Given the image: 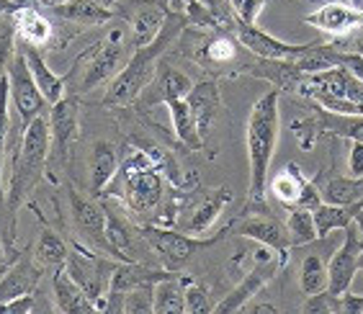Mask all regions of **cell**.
<instances>
[{
    "mask_svg": "<svg viewBox=\"0 0 363 314\" xmlns=\"http://www.w3.org/2000/svg\"><path fill=\"white\" fill-rule=\"evenodd\" d=\"M52 155V132H49V119L36 116L26 126L21 137L18 152L13 155V170H11V181L6 191V227H8V247L16 258L21 252L16 250V222H18V211L21 206L31 203V194L42 183L47 173V162Z\"/></svg>",
    "mask_w": 363,
    "mask_h": 314,
    "instance_id": "cell-1",
    "label": "cell"
},
{
    "mask_svg": "<svg viewBox=\"0 0 363 314\" xmlns=\"http://www.w3.org/2000/svg\"><path fill=\"white\" fill-rule=\"evenodd\" d=\"M281 91L273 88L266 96H260L250 108L245 142H247V162H250V183H247V209L271 214L266 203L268 194V170H271L276 145H279L281 129Z\"/></svg>",
    "mask_w": 363,
    "mask_h": 314,
    "instance_id": "cell-2",
    "label": "cell"
},
{
    "mask_svg": "<svg viewBox=\"0 0 363 314\" xmlns=\"http://www.w3.org/2000/svg\"><path fill=\"white\" fill-rule=\"evenodd\" d=\"M186 26H191L183 8L173 6L168 0V18H165V26L157 34V39L145 47H140L134 52L126 65L119 70V75L113 77L108 91L104 96L106 106H126L134 103L137 98L142 96L147 85L152 83V77L157 75V67H160V57L165 55V49L178 39V36L186 31Z\"/></svg>",
    "mask_w": 363,
    "mask_h": 314,
    "instance_id": "cell-3",
    "label": "cell"
},
{
    "mask_svg": "<svg viewBox=\"0 0 363 314\" xmlns=\"http://www.w3.org/2000/svg\"><path fill=\"white\" fill-rule=\"evenodd\" d=\"M296 91L312 98L325 111L363 116V77L348 67H330L301 75Z\"/></svg>",
    "mask_w": 363,
    "mask_h": 314,
    "instance_id": "cell-4",
    "label": "cell"
},
{
    "mask_svg": "<svg viewBox=\"0 0 363 314\" xmlns=\"http://www.w3.org/2000/svg\"><path fill=\"white\" fill-rule=\"evenodd\" d=\"M126 60V39L124 28H113L111 34L104 36L98 44L88 47L83 55L77 57L70 72H77L75 91L85 93L96 88V85L111 80L119 75V70L124 67Z\"/></svg>",
    "mask_w": 363,
    "mask_h": 314,
    "instance_id": "cell-5",
    "label": "cell"
},
{
    "mask_svg": "<svg viewBox=\"0 0 363 314\" xmlns=\"http://www.w3.org/2000/svg\"><path fill=\"white\" fill-rule=\"evenodd\" d=\"M142 237L145 242L152 247L155 252H160L162 263L170 268V271H178L183 268L186 263L199 255L201 250L211 247V245H217L219 240L227 235V230L214 235V237H203V235H196L191 237L189 232L183 230H168V227H157V224H147V227H140Z\"/></svg>",
    "mask_w": 363,
    "mask_h": 314,
    "instance_id": "cell-6",
    "label": "cell"
},
{
    "mask_svg": "<svg viewBox=\"0 0 363 314\" xmlns=\"http://www.w3.org/2000/svg\"><path fill=\"white\" fill-rule=\"evenodd\" d=\"M284 266H286V260L281 258L279 252L271 250V247H266V245H260L258 250L252 252V268L245 273V279L240 281L238 286L214 304V312L217 314L240 312L247 301L255 299V296H258V293L263 291V288H266L276 276H279Z\"/></svg>",
    "mask_w": 363,
    "mask_h": 314,
    "instance_id": "cell-7",
    "label": "cell"
},
{
    "mask_svg": "<svg viewBox=\"0 0 363 314\" xmlns=\"http://www.w3.org/2000/svg\"><path fill=\"white\" fill-rule=\"evenodd\" d=\"M116 263L119 260L111 255H104V252H96L85 245L75 242L70 247L67 260H65V271L70 273V279L98 304L108 293Z\"/></svg>",
    "mask_w": 363,
    "mask_h": 314,
    "instance_id": "cell-8",
    "label": "cell"
},
{
    "mask_svg": "<svg viewBox=\"0 0 363 314\" xmlns=\"http://www.w3.org/2000/svg\"><path fill=\"white\" fill-rule=\"evenodd\" d=\"M6 75H8V83H11V98H13V106L16 111H18V121H21V132H26V126L36 116H42L49 103L47 98L42 96V91H39L31 70H28L26 57H23L18 44H16V52L6 67Z\"/></svg>",
    "mask_w": 363,
    "mask_h": 314,
    "instance_id": "cell-9",
    "label": "cell"
},
{
    "mask_svg": "<svg viewBox=\"0 0 363 314\" xmlns=\"http://www.w3.org/2000/svg\"><path fill=\"white\" fill-rule=\"evenodd\" d=\"M67 201H70V222L77 235V242L91 247L96 252L111 255V245L106 237V206L93 201L88 196L77 194L75 189H67Z\"/></svg>",
    "mask_w": 363,
    "mask_h": 314,
    "instance_id": "cell-10",
    "label": "cell"
},
{
    "mask_svg": "<svg viewBox=\"0 0 363 314\" xmlns=\"http://www.w3.org/2000/svg\"><path fill=\"white\" fill-rule=\"evenodd\" d=\"M268 194L286 209H312L322 203V191L315 183L309 181L307 175L301 173L296 162H289L281 173L273 175V181L268 183Z\"/></svg>",
    "mask_w": 363,
    "mask_h": 314,
    "instance_id": "cell-11",
    "label": "cell"
},
{
    "mask_svg": "<svg viewBox=\"0 0 363 314\" xmlns=\"http://www.w3.org/2000/svg\"><path fill=\"white\" fill-rule=\"evenodd\" d=\"M345 237L328 260V291L342 293L348 291L356 273L363 271V235L358 232L356 222L345 227Z\"/></svg>",
    "mask_w": 363,
    "mask_h": 314,
    "instance_id": "cell-12",
    "label": "cell"
},
{
    "mask_svg": "<svg viewBox=\"0 0 363 314\" xmlns=\"http://www.w3.org/2000/svg\"><path fill=\"white\" fill-rule=\"evenodd\" d=\"M232 31H235V36L240 39V44H242L250 55L260 57V60H296V57H301L304 52H309V49L317 44V42H307V44L281 42V39H276L273 34L263 31L258 23H255V26H245V23L235 21Z\"/></svg>",
    "mask_w": 363,
    "mask_h": 314,
    "instance_id": "cell-13",
    "label": "cell"
},
{
    "mask_svg": "<svg viewBox=\"0 0 363 314\" xmlns=\"http://www.w3.org/2000/svg\"><path fill=\"white\" fill-rule=\"evenodd\" d=\"M304 23L320 28L328 36H348L363 28V8L345 3V0H333V3H322L317 11L304 16Z\"/></svg>",
    "mask_w": 363,
    "mask_h": 314,
    "instance_id": "cell-14",
    "label": "cell"
},
{
    "mask_svg": "<svg viewBox=\"0 0 363 314\" xmlns=\"http://www.w3.org/2000/svg\"><path fill=\"white\" fill-rule=\"evenodd\" d=\"M227 232H235L240 237H247L252 242H260L276 250L281 258L289 263V250H291V240H289L286 224L276 222L271 214H260V217H250L245 214L240 222H235L232 227H227Z\"/></svg>",
    "mask_w": 363,
    "mask_h": 314,
    "instance_id": "cell-15",
    "label": "cell"
},
{
    "mask_svg": "<svg viewBox=\"0 0 363 314\" xmlns=\"http://www.w3.org/2000/svg\"><path fill=\"white\" fill-rule=\"evenodd\" d=\"M77 124H80V103L77 98H67L57 101L49 113V132H52V155H57V160L62 162L70 152V145L77 137Z\"/></svg>",
    "mask_w": 363,
    "mask_h": 314,
    "instance_id": "cell-16",
    "label": "cell"
},
{
    "mask_svg": "<svg viewBox=\"0 0 363 314\" xmlns=\"http://www.w3.org/2000/svg\"><path fill=\"white\" fill-rule=\"evenodd\" d=\"M201 44L196 49L194 60L201 62L203 67L211 70H230L240 65V39L227 34V31H217V34H199Z\"/></svg>",
    "mask_w": 363,
    "mask_h": 314,
    "instance_id": "cell-17",
    "label": "cell"
},
{
    "mask_svg": "<svg viewBox=\"0 0 363 314\" xmlns=\"http://www.w3.org/2000/svg\"><path fill=\"white\" fill-rule=\"evenodd\" d=\"M194 80L183 70H175L173 65L162 62L157 67V75L152 77V83L142 91V103L155 106V103H170L175 98H189V93L194 91Z\"/></svg>",
    "mask_w": 363,
    "mask_h": 314,
    "instance_id": "cell-18",
    "label": "cell"
},
{
    "mask_svg": "<svg viewBox=\"0 0 363 314\" xmlns=\"http://www.w3.org/2000/svg\"><path fill=\"white\" fill-rule=\"evenodd\" d=\"M39 281H42V266L39 263L34 266V258L28 252H21L18 260H13L0 276V304L8 299H16V296H23V293L36 291Z\"/></svg>",
    "mask_w": 363,
    "mask_h": 314,
    "instance_id": "cell-19",
    "label": "cell"
},
{
    "mask_svg": "<svg viewBox=\"0 0 363 314\" xmlns=\"http://www.w3.org/2000/svg\"><path fill=\"white\" fill-rule=\"evenodd\" d=\"M232 201V189L230 186H222V189H211L199 198L194 209L189 214V222L183 224L181 230L189 232V235H203V232L211 230V224L222 217L224 206Z\"/></svg>",
    "mask_w": 363,
    "mask_h": 314,
    "instance_id": "cell-20",
    "label": "cell"
},
{
    "mask_svg": "<svg viewBox=\"0 0 363 314\" xmlns=\"http://www.w3.org/2000/svg\"><path fill=\"white\" fill-rule=\"evenodd\" d=\"M52 296H55V309L62 314H93L98 312V304L77 286L65 268H57L52 279Z\"/></svg>",
    "mask_w": 363,
    "mask_h": 314,
    "instance_id": "cell-21",
    "label": "cell"
},
{
    "mask_svg": "<svg viewBox=\"0 0 363 314\" xmlns=\"http://www.w3.org/2000/svg\"><path fill=\"white\" fill-rule=\"evenodd\" d=\"M18 47H21L23 57H26L28 70H31V75H34L39 91H42V96L47 98V103L55 106L57 101H62L65 93H67L65 91V80H67V75H57V72L47 65V60L42 57L39 47L26 44V42H18Z\"/></svg>",
    "mask_w": 363,
    "mask_h": 314,
    "instance_id": "cell-22",
    "label": "cell"
},
{
    "mask_svg": "<svg viewBox=\"0 0 363 314\" xmlns=\"http://www.w3.org/2000/svg\"><path fill=\"white\" fill-rule=\"evenodd\" d=\"M189 106L196 116V124H199V134L201 140H206V134L211 132L214 121L219 119V111H222V98H219V88L214 83H196L194 91L189 93Z\"/></svg>",
    "mask_w": 363,
    "mask_h": 314,
    "instance_id": "cell-23",
    "label": "cell"
},
{
    "mask_svg": "<svg viewBox=\"0 0 363 314\" xmlns=\"http://www.w3.org/2000/svg\"><path fill=\"white\" fill-rule=\"evenodd\" d=\"M119 170V155L116 147L111 142H96L91 150V160H88V173H91V194L101 196L106 194V189L111 186V181L116 178Z\"/></svg>",
    "mask_w": 363,
    "mask_h": 314,
    "instance_id": "cell-24",
    "label": "cell"
},
{
    "mask_svg": "<svg viewBox=\"0 0 363 314\" xmlns=\"http://www.w3.org/2000/svg\"><path fill=\"white\" fill-rule=\"evenodd\" d=\"M168 18V3H142L132 16V44L134 49L155 42Z\"/></svg>",
    "mask_w": 363,
    "mask_h": 314,
    "instance_id": "cell-25",
    "label": "cell"
},
{
    "mask_svg": "<svg viewBox=\"0 0 363 314\" xmlns=\"http://www.w3.org/2000/svg\"><path fill=\"white\" fill-rule=\"evenodd\" d=\"M11 21H13V26H16V36L26 44H34V47H47V44L52 42V36H55L52 23L31 6L18 8V11L11 16Z\"/></svg>",
    "mask_w": 363,
    "mask_h": 314,
    "instance_id": "cell-26",
    "label": "cell"
},
{
    "mask_svg": "<svg viewBox=\"0 0 363 314\" xmlns=\"http://www.w3.org/2000/svg\"><path fill=\"white\" fill-rule=\"evenodd\" d=\"M52 13L65 18V21L80 23V26H104L106 21L113 18L111 8H106L104 3H98V0H70V3L55 6Z\"/></svg>",
    "mask_w": 363,
    "mask_h": 314,
    "instance_id": "cell-27",
    "label": "cell"
},
{
    "mask_svg": "<svg viewBox=\"0 0 363 314\" xmlns=\"http://www.w3.org/2000/svg\"><path fill=\"white\" fill-rule=\"evenodd\" d=\"M363 211V201L358 203H328L322 201L315 209V222L320 237H330L335 230H345L348 224L356 222V217Z\"/></svg>",
    "mask_w": 363,
    "mask_h": 314,
    "instance_id": "cell-28",
    "label": "cell"
},
{
    "mask_svg": "<svg viewBox=\"0 0 363 314\" xmlns=\"http://www.w3.org/2000/svg\"><path fill=\"white\" fill-rule=\"evenodd\" d=\"M165 106H168V111H170L175 137L189 147V150H201L203 140H201V134H199V124H196V116H194V111H191L189 101H186V98H175V101H170V103H165Z\"/></svg>",
    "mask_w": 363,
    "mask_h": 314,
    "instance_id": "cell-29",
    "label": "cell"
},
{
    "mask_svg": "<svg viewBox=\"0 0 363 314\" xmlns=\"http://www.w3.org/2000/svg\"><path fill=\"white\" fill-rule=\"evenodd\" d=\"M186 281L178 273L155 284V314H183L186 312Z\"/></svg>",
    "mask_w": 363,
    "mask_h": 314,
    "instance_id": "cell-30",
    "label": "cell"
},
{
    "mask_svg": "<svg viewBox=\"0 0 363 314\" xmlns=\"http://www.w3.org/2000/svg\"><path fill=\"white\" fill-rule=\"evenodd\" d=\"M70 255V245L65 242L60 235H57L52 227L44 224L42 235H39V242L34 247V260L42 268H65V260Z\"/></svg>",
    "mask_w": 363,
    "mask_h": 314,
    "instance_id": "cell-31",
    "label": "cell"
},
{
    "mask_svg": "<svg viewBox=\"0 0 363 314\" xmlns=\"http://www.w3.org/2000/svg\"><path fill=\"white\" fill-rule=\"evenodd\" d=\"M299 288L307 296L328 288V260L322 252H309L301 258L299 266Z\"/></svg>",
    "mask_w": 363,
    "mask_h": 314,
    "instance_id": "cell-32",
    "label": "cell"
},
{
    "mask_svg": "<svg viewBox=\"0 0 363 314\" xmlns=\"http://www.w3.org/2000/svg\"><path fill=\"white\" fill-rule=\"evenodd\" d=\"M284 224H286L291 247H304V245H312L320 240L315 211L312 209H289V217Z\"/></svg>",
    "mask_w": 363,
    "mask_h": 314,
    "instance_id": "cell-33",
    "label": "cell"
},
{
    "mask_svg": "<svg viewBox=\"0 0 363 314\" xmlns=\"http://www.w3.org/2000/svg\"><path fill=\"white\" fill-rule=\"evenodd\" d=\"M322 116H317L320 132H333L337 137H348V140L363 142V116H348V113H333L320 108Z\"/></svg>",
    "mask_w": 363,
    "mask_h": 314,
    "instance_id": "cell-34",
    "label": "cell"
},
{
    "mask_svg": "<svg viewBox=\"0 0 363 314\" xmlns=\"http://www.w3.org/2000/svg\"><path fill=\"white\" fill-rule=\"evenodd\" d=\"M124 314H152L155 312V284H142L124 293Z\"/></svg>",
    "mask_w": 363,
    "mask_h": 314,
    "instance_id": "cell-35",
    "label": "cell"
},
{
    "mask_svg": "<svg viewBox=\"0 0 363 314\" xmlns=\"http://www.w3.org/2000/svg\"><path fill=\"white\" fill-rule=\"evenodd\" d=\"M145 152L150 155V160H152L155 170H160V173L165 175L170 183L181 186V183H183L181 168H178V160H175L168 150H162V147H145Z\"/></svg>",
    "mask_w": 363,
    "mask_h": 314,
    "instance_id": "cell-36",
    "label": "cell"
},
{
    "mask_svg": "<svg viewBox=\"0 0 363 314\" xmlns=\"http://www.w3.org/2000/svg\"><path fill=\"white\" fill-rule=\"evenodd\" d=\"M214 312L209 288L196 281H186V314H209Z\"/></svg>",
    "mask_w": 363,
    "mask_h": 314,
    "instance_id": "cell-37",
    "label": "cell"
},
{
    "mask_svg": "<svg viewBox=\"0 0 363 314\" xmlns=\"http://www.w3.org/2000/svg\"><path fill=\"white\" fill-rule=\"evenodd\" d=\"M224 3L235 13V21L245 26H255L260 13L266 11V0H224Z\"/></svg>",
    "mask_w": 363,
    "mask_h": 314,
    "instance_id": "cell-38",
    "label": "cell"
},
{
    "mask_svg": "<svg viewBox=\"0 0 363 314\" xmlns=\"http://www.w3.org/2000/svg\"><path fill=\"white\" fill-rule=\"evenodd\" d=\"M304 312H315V314H342V304H340V293L333 291H320L312 293L307 301H304Z\"/></svg>",
    "mask_w": 363,
    "mask_h": 314,
    "instance_id": "cell-39",
    "label": "cell"
},
{
    "mask_svg": "<svg viewBox=\"0 0 363 314\" xmlns=\"http://www.w3.org/2000/svg\"><path fill=\"white\" fill-rule=\"evenodd\" d=\"M34 309H39V293H23L16 299H8L0 304V314H31Z\"/></svg>",
    "mask_w": 363,
    "mask_h": 314,
    "instance_id": "cell-40",
    "label": "cell"
},
{
    "mask_svg": "<svg viewBox=\"0 0 363 314\" xmlns=\"http://www.w3.org/2000/svg\"><path fill=\"white\" fill-rule=\"evenodd\" d=\"M16 52V26L13 21H8L0 28V75H6V67L11 62V57Z\"/></svg>",
    "mask_w": 363,
    "mask_h": 314,
    "instance_id": "cell-41",
    "label": "cell"
},
{
    "mask_svg": "<svg viewBox=\"0 0 363 314\" xmlns=\"http://www.w3.org/2000/svg\"><path fill=\"white\" fill-rule=\"evenodd\" d=\"M348 175L350 178H363V142L361 140H350Z\"/></svg>",
    "mask_w": 363,
    "mask_h": 314,
    "instance_id": "cell-42",
    "label": "cell"
},
{
    "mask_svg": "<svg viewBox=\"0 0 363 314\" xmlns=\"http://www.w3.org/2000/svg\"><path fill=\"white\" fill-rule=\"evenodd\" d=\"M199 3H201L203 8H209L211 13H217L219 18H222V23H224V6H227L224 0H199ZM224 26H227V23H224Z\"/></svg>",
    "mask_w": 363,
    "mask_h": 314,
    "instance_id": "cell-43",
    "label": "cell"
},
{
    "mask_svg": "<svg viewBox=\"0 0 363 314\" xmlns=\"http://www.w3.org/2000/svg\"><path fill=\"white\" fill-rule=\"evenodd\" d=\"M240 312H276V307H271V304H263V301H260V304H258V301H247V304H245V307L242 309H240Z\"/></svg>",
    "mask_w": 363,
    "mask_h": 314,
    "instance_id": "cell-44",
    "label": "cell"
},
{
    "mask_svg": "<svg viewBox=\"0 0 363 314\" xmlns=\"http://www.w3.org/2000/svg\"><path fill=\"white\" fill-rule=\"evenodd\" d=\"M16 11H18V6L13 0H0V16H13Z\"/></svg>",
    "mask_w": 363,
    "mask_h": 314,
    "instance_id": "cell-45",
    "label": "cell"
},
{
    "mask_svg": "<svg viewBox=\"0 0 363 314\" xmlns=\"http://www.w3.org/2000/svg\"><path fill=\"white\" fill-rule=\"evenodd\" d=\"M39 6H47V8H55V6H62V3H70V0H34Z\"/></svg>",
    "mask_w": 363,
    "mask_h": 314,
    "instance_id": "cell-46",
    "label": "cell"
},
{
    "mask_svg": "<svg viewBox=\"0 0 363 314\" xmlns=\"http://www.w3.org/2000/svg\"><path fill=\"white\" fill-rule=\"evenodd\" d=\"M6 263H11V260H8L6 245H3V240H0V266H6Z\"/></svg>",
    "mask_w": 363,
    "mask_h": 314,
    "instance_id": "cell-47",
    "label": "cell"
},
{
    "mask_svg": "<svg viewBox=\"0 0 363 314\" xmlns=\"http://www.w3.org/2000/svg\"><path fill=\"white\" fill-rule=\"evenodd\" d=\"M350 3H353V6H363V0H350Z\"/></svg>",
    "mask_w": 363,
    "mask_h": 314,
    "instance_id": "cell-48",
    "label": "cell"
},
{
    "mask_svg": "<svg viewBox=\"0 0 363 314\" xmlns=\"http://www.w3.org/2000/svg\"><path fill=\"white\" fill-rule=\"evenodd\" d=\"M8 266H11V263H6V266H0V276H3V271H6Z\"/></svg>",
    "mask_w": 363,
    "mask_h": 314,
    "instance_id": "cell-49",
    "label": "cell"
}]
</instances>
